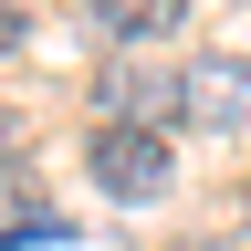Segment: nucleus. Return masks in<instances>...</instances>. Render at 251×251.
<instances>
[{
    "label": "nucleus",
    "instance_id": "obj_5",
    "mask_svg": "<svg viewBox=\"0 0 251 251\" xmlns=\"http://www.w3.org/2000/svg\"><path fill=\"white\" fill-rule=\"evenodd\" d=\"M199 251H209V241H199Z\"/></svg>",
    "mask_w": 251,
    "mask_h": 251
},
{
    "label": "nucleus",
    "instance_id": "obj_2",
    "mask_svg": "<svg viewBox=\"0 0 251 251\" xmlns=\"http://www.w3.org/2000/svg\"><path fill=\"white\" fill-rule=\"evenodd\" d=\"M178 105H188V126H209V136L241 126V115H251V63H241V52H199V63L178 74Z\"/></svg>",
    "mask_w": 251,
    "mask_h": 251
},
{
    "label": "nucleus",
    "instance_id": "obj_1",
    "mask_svg": "<svg viewBox=\"0 0 251 251\" xmlns=\"http://www.w3.org/2000/svg\"><path fill=\"white\" fill-rule=\"evenodd\" d=\"M94 188H105V199H168V136H157V126H105V136H94Z\"/></svg>",
    "mask_w": 251,
    "mask_h": 251
},
{
    "label": "nucleus",
    "instance_id": "obj_3",
    "mask_svg": "<svg viewBox=\"0 0 251 251\" xmlns=\"http://www.w3.org/2000/svg\"><path fill=\"white\" fill-rule=\"evenodd\" d=\"M94 21H105L115 42H157V31L178 21V0H94Z\"/></svg>",
    "mask_w": 251,
    "mask_h": 251
},
{
    "label": "nucleus",
    "instance_id": "obj_4",
    "mask_svg": "<svg viewBox=\"0 0 251 251\" xmlns=\"http://www.w3.org/2000/svg\"><path fill=\"white\" fill-rule=\"evenodd\" d=\"M11 42H21V11H11V0H0V52H11Z\"/></svg>",
    "mask_w": 251,
    "mask_h": 251
}]
</instances>
